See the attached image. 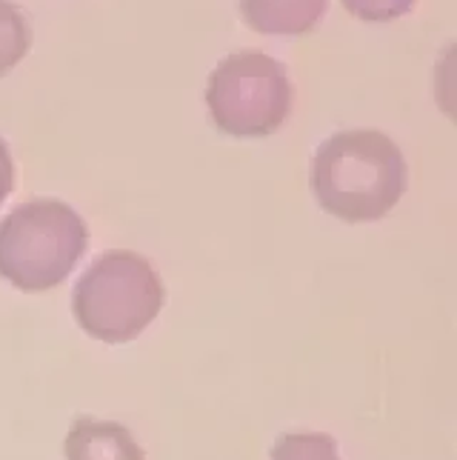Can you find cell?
<instances>
[{
	"mask_svg": "<svg viewBox=\"0 0 457 460\" xmlns=\"http://www.w3.org/2000/svg\"><path fill=\"white\" fill-rule=\"evenodd\" d=\"M166 289L154 266L132 249H109L75 283L72 312L89 338L129 343L161 314Z\"/></svg>",
	"mask_w": 457,
	"mask_h": 460,
	"instance_id": "2",
	"label": "cell"
},
{
	"mask_svg": "<svg viewBox=\"0 0 457 460\" xmlns=\"http://www.w3.org/2000/svg\"><path fill=\"white\" fill-rule=\"evenodd\" d=\"M89 246L86 220L63 200L18 203L0 220V278L21 292H46L72 275Z\"/></svg>",
	"mask_w": 457,
	"mask_h": 460,
	"instance_id": "3",
	"label": "cell"
},
{
	"mask_svg": "<svg viewBox=\"0 0 457 460\" xmlns=\"http://www.w3.org/2000/svg\"><path fill=\"white\" fill-rule=\"evenodd\" d=\"M343 9L366 23H389L415 9L417 0H340Z\"/></svg>",
	"mask_w": 457,
	"mask_h": 460,
	"instance_id": "9",
	"label": "cell"
},
{
	"mask_svg": "<svg viewBox=\"0 0 457 460\" xmlns=\"http://www.w3.org/2000/svg\"><path fill=\"white\" fill-rule=\"evenodd\" d=\"M272 460H340L338 440L326 432H289L272 447Z\"/></svg>",
	"mask_w": 457,
	"mask_h": 460,
	"instance_id": "8",
	"label": "cell"
},
{
	"mask_svg": "<svg viewBox=\"0 0 457 460\" xmlns=\"http://www.w3.org/2000/svg\"><path fill=\"white\" fill-rule=\"evenodd\" d=\"M12 189H14V161H12V152L6 146V140L0 137V206L6 203Z\"/></svg>",
	"mask_w": 457,
	"mask_h": 460,
	"instance_id": "10",
	"label": "cell"
},
{
	"mask_svg": "<svg viewBox=\"0 0 457 460\" xmlns=\"http://www.w3.org/2000/svg\"><path fill=\"white\" fill-rule=\"evenodd\" d=\"M289 72L272 55L243 49L209 75L207 106L215 126L232 137H269L292 112Z\"/></svg>",
	"mask_w": 457,
	"mask_h": 460,
	"instance_id": "4",
	"label": "cell"
},
{
	"mask_svg": "<svg viewBox=\"0 0 457 460\" xmlns=\"http://www.w3.org/2000/svg\"><path fill=\"white\" fill-rule=\"evenodd\" d=\"M31 49V26L23 9L0 0V77L9 75Z\"/></svg>",
	"mask_w": 457,
	"mask_h": 460,
	"instance_id": "7",
	"label": "cell"
},
{
	"mask_svg": "<svg viewBox=\"0 0 457 460\" xmlns=\"http://www.w3.org/2000/svg\"><path fill=\"white\" fill-rule=\"evenodd\" d=\"M326 6L329 0H241V14L260 35L294 38L318 26Z\"/></svg>",
	"mask_w": 457,
	"mask_h": 460,
	"instance_id": "6",
	"label": "cell"
},
{
	"mask_svg": "<svg viewBox=\"0 0 457 460\" xmlns=\"http://www.w3.org/2000/svg\"><path fill=\"white\" fill-rule=\"evenodd\" d=\"M406 157L383 132H338L312 157L314 200L346 224H374L386 217L406 195Z\"/></svg>",
	"mask_w": 457,
	"mask_h": 460,
	"instance_id": "1",
	"label": "cell"
},
{
	"mask_svg": "<svg viewBox=\"0 0 457 460\" xmlns=\"http://www.w3.org/2000/svg\"><path fill=\"white\" fill-rule=\"evenodd\" d=\"M66 460H146L144 447L123 423L77 418L63 440Z\"/></svg>",
	"mask_w": 457,
	"mask_h": 460,
	"instance_id": "5",
	"label": "cell"
}]
</instances>
